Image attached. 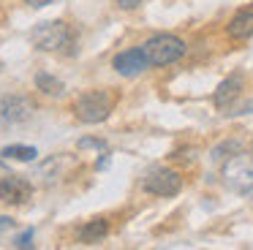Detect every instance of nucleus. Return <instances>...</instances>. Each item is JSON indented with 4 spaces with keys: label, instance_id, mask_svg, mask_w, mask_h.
I'll use <instances>...</instances> for the list:
<instances>
[{
    "label": "nucleus",
    "instance_id": "12",
    "mask_svg": "<svg viewBox=\"0 0 253 250\" xmlns=\"http://www.w3.org/2000/svg\"><path fill=\"white\" fill-rule=\"evenodd\" d=\"M36 90H41L44 95H63L66 92V84H63L57 76H52V74H46V71H41V74H36Z\"/></svg>",
    "mask_w": 253,
    "mask_h": 250
},
{
    "label": "nucleus",
    "instance_id": "5",
    "mask_svg": "<svg viewBox=\"0 0 253 250\" xmlns=\"http://www.w3.org/2000/svg\"><path fill=\"white\" fill-rule=\"evenodd\" d=\"M142 190L150 196H161V199H171L182 190V177L180 171L166 166H153L142 179Z\"/></svg>",
    "mask_w": 253,
    "mask_h": 250
},
{
    "label": "nucleus",
    "instance_id": "13",
    "mask_svg": "<svg viewBox=\"0 0 253 250\" xmlns=\"http://www.w3.org/2000/svg\"><path fill=\"white\" fill-rule=\"evenodd\" d=\"M0 155L6 158V161H36L39 158V150L36 147H28V144H8L0 150Z\"/></svg>",
    "mask_w": 253,
    "mask_h": 250
},
{
    "label": "nucleus",
    "instance_id": "9",
    "mask_svg": "<svg viewBox=\"0 0 253 250\" xmlns=\"http://www.w3.org/2000/svg\"><path fill=\"white\" fill-rule=\"evenodd\" d=\"M242 84H245L242 74H231V76H226V79L218 84V90L212 92V103H215V109H226V106H231V101H237V95L242 92Z\"/></svg>",
    "mask_w": 253,
    "mask_h": 250
},
{
    "label": "nucleus",
    "instance_id": "16",
    "mask_svg": "<svg viewBox=\"0 0 253 250\" xmlns=\"http://www.w3.org/2000/svg\"><path fill=\"white\" fill-rule=\"evenodd\" d=\"M87 147H93V150H106V141L104 139H79V150H87Z\"/></svg>",
    "mask_w": 253,
    "mask_h": 250
},
{
    "label": "nucleus",
    "instance_id": "21",
    "mask_svg": "<svg viewBox=\"0 0 253 250\" xmlns=\"http://www.w3.org/2000/svg\"><path fill=\"white\" fill-rule=\"evenodd\" d=\"M240 114H253V101L251 103H245V106H242V112Z\"/></svg>",
    "mask_w": 253,
    "mask_h": 250
},
{
    "label": "nucleus",
    "instance_id": "3",
    "mask_svg": "<svg viewBox=\"0 0 253 250\" xmlns=\"http://www.w3.org/2000/svg\"><path fill=\"white\" fill-rule=\"evenodd\" d=\"M30 41L41 52H63V46H71L74 43V33L63 19H52V22H41L30 33Z\"/></svg>",
    "mask_w": 253,
    "mask_h": 250
},
{
    "label": "nucleus",
    "instance_id": "20",
    "mask_svg": "<svg viewBox=\"0 0 253 250\" xmlns=\"http://www.w3.org/2000/svg\"><path fill=\"white\" fill-rule=\"evenodd\" d=\"M11 217H8V215H3V217H0V231H3V228H8V226H11Z\"/></svg>",
    "mask_w": 253,
    "mask_h": 250
},
{
    "label": "nucleus",
    "instance_id": "6",
    "mask_svg": "<svg viewBox=\"0 0 253 250\" xmlns=\"http://www.w3.org/2000/svg\"><path fill=\"white\" fill-rule=\"evenodd\" d=\"M33 196V185L28 182L19 174H8V177L0 179V201L3 204H25V201Z\"/></svg>",
    "mask_w": 253,
    "mask_h": 250
},
{
    "label": "nucleus",
    "instance_id": "11",
    "mask_svg": "<svg viewBox=\"0 0 253 250\" xmlns=\"http://www.w3.org/2000/svg\"><path fill=\"white\" fill-rule=\"evenodd\" d=\"M106 234H109V220L106 217H95V220H87L84 226H79L77 237L82 245H95L101 239H106Z\"/></svg>",
    "mask_w": 253,
    "mask_h": 250
},
{
    "label": "nucleus",
    "instance_id": "4",
    "mask_svg": "<svg viewBox=\"0 0 253 250\" xmlns=\"http://www.w3.org/2000/svg\"><path fill=\"white\" fill-rule=\"evenodd\" d=\"M220 177H223L226 188L234 190V193H240V196L251 193L253 190V155L234 152V155L223 163Z\"/></svg>",
    "mask_w": 253,
    "mask_h": 250
},
{
    "label": "nucleus",
    "instance_id": "17",
    "mask_svg": "<svg viewBox=\"0 0 253 250\" xmlns=\"http://www.w3.org/2000/svg\"><path fill=\"white\" fill-rule=\"evenodd\" d=\"M144 0H117V8H123V11H133V8H139Z\"/></svg>",
    "mask_w": 253,
    "mask_h": 250
},
{
    "label": "nucleus",
    "instance_id": "1",
    "mask_svg": "<svg viewBox=\"0 0 253 250\" xmlns=\"http://www.w3.org/2000/svg\"><path fill=\"white\" fill-rule=\"evenodd\" d=\"M142 49L147 54L150 65H171L177 60H182L188 52L185 41L180 36H174V33H155V36H150L142 43Z\"/></svg>",
    "mask_w": 253,
    "mask_h": 250
},
{
    "label": "nucleus",
    "instance_id": "15",
    "mask_svg": "<svg viewBox=\"0 0 253 250\" xmlns=\"http://www.w3.org/2000/svg\"><path fill=\"white\" fill-rule=\"evenodd\" d=\"M14 248H33V228L19 234V237L14 239Z\"/></svg>",
    "mask_w": 253,
    "mask_h": 250
},
{
    "label": "nucleus",
    "instance_id": "2",
    "mask_svg": "<svg viewBox=\"0 0 253 250\" xmlns=\"http://www.w3.org/2000/svg\"><path fill=\"white\" fill-rule=\"evenodd\" d=\"M112 109H115V95L109 90H87L74 101V114L84 125L104 123L112 114Z\"/></svg>",
    "mask_w": 253,
    "mask_h": 250
},
{
    "label": "nucleus",
    "instance_id": "8",
    "mask_svg": "<svg viewBox=\"0 0 253 250\" xmlns=\"http://www.w3.org/2000/svg\"><path fill=\"white\" fill-rule=\"evenodd\" d=\"M33 114V103L25 95H3L0 98V117L6 123H25Z\"/></svg>",
    "mask_w": 253,
    "mask_h": 250
},
{
    "label": "nucleus",
    "instance_id": "14",
    "mask_svg": "<svg viewBox=\"0 0 253 250\" xmlns=\"http://www.w3.org/2000/svg\"><path fill=\"white\" fill-rule=\"evenodd\" d=\"M242 150V144H240V141H223V144H218V147H215V150H212V158H215V161H220V158H231V155H234V152H240Z\"/></svg>",
    "mask_w": 253,
    "mask_h": 250
},
{
    "label": "nucleus",
    "instance_id": "18",
    "mask_svg": "<svg viewBox=\"0 0 253 250\" xmlns=\"http://www.w3.org/2000/svg\"><path fill=\"white\" fill-rule=\"evenodd\" d=\"M25 3H28L30 8H44V5H49L52 0H25Z\"/></svg>",
    "mask_w": 253,
    "mask_h": 250
},
{
    "label": "nucleus",
    "instance_id": "19",
    "mask_svg": "<svg viewBox=\"0 0 253 250\" xmlns=\"http://www.w3.org/2000/svg\"><path fill=\"white\" fill-rule=\"evenodd\" d=\"M109 166V155H101L98 161H95V168H106Z\"/></svg>",
    "mask_w": 253,
    "mask_h": 250
},
{
    "label": "nucleus",
    "instance_id": "10",
    "mask_svg": "<svg viewBox=\"0 0 253 250\" xmlns=\"http://www.w3.org/2000/svg\"><path fill=\"white\" fill-rule=\"evenodd\" d=\"M226 33H229V38H234V41H248V38H253V8H240L234 16H231V22L226 25Z\"/></svg>",
    "mask_w": 253,
    "mask_h": 250
},
{
    "label": "nucleus",
    "instance_id": "7",
    "mask_svg": "<svg viewBox=\"0 0 253 250\" xmlns=\"http://www.w3.org/2000/svg\"><path fill=\"white\" fill-rule=\"evenodd\" d=\"M112 68L120 76H139L144 68H150V60H147V54H144L142 46H133V49H126V52L115 54Z\"/></svg>",
    "mask_w": 253,
    "mask_h": 250
}]
</instances>
